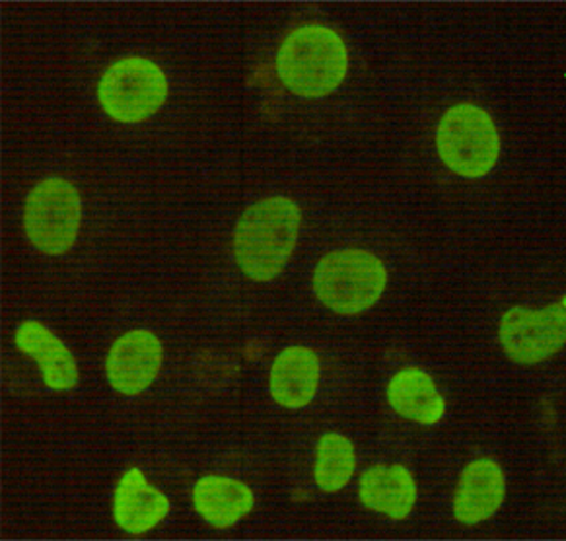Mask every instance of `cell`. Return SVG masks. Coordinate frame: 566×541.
<instances>
[{
    "mask_svg": "<svg viewBox=\"0 0 566 541\" xmlns=\"http://www.w3.org/2000/svg\"><path fill=\"white\" fill-rule=\"evenodd\" d=\"M168 76L163 66L140 55H129L107 66L97 82V102L107 117L125 125L150 119L168 100Z\"/></svg>",
    "mask_w": 566,
    "mask_h": 541,
    "instance_id": "6",
    "label": "cell"
},
{
    "mask_svg": "<svg viewBox=\"0 0 566 541\" xmlns=\"http://www.w3.org/2000/svg\"><path fill=\"white\" fill-rule=\"evenodd\" d=\"M322 381V363L316 351L292 345L276 355L269 372V392L275 404L298 412L312 404Z\"/></svg>",
    "mask_w": 566,
    "mask_h": 541,
    "instance_id": "12",
    "label": "cell"
},
{
    "mask_svg": "<svg viewBox=\"0 0 566 541\" xmlns=\"http://www.w3.org/2000/svg\"><path fill=\"white\" fill-rule=\"evenodd\" d=\"M112 512L119 530L129 535H145L168 518L171 501L146 479L143 469L129 468L115 487Z\"/></svg>",
    "mask_w": 566,
    "mask_h": 541,
    "instance_id": "11",
    "label": "cell"
},
{
    "mask_svg": "<svg viewBox=\"0 0 566 541\" xmlns=\"http://www.w3.org/2000/svg\"><path fill=\"white\" fill-rule=\"evenodd\" d=\"M191 499L195 512L217 530L240 524L255 509V495L250 485L230 476H202L193 485Z\"/></svg>",
    "mask_w": 566,
    "mask_h": 541,
    "instance_id": "14",
    "label": "cell"
},
{
    "mask_svg": "<svg viewBox=\"0 0 566 541\" xmlns=\"http://www.w3.org/2000/svg\"><path fill=\"white\" fill-rule=\"evenodd\" d=\"M356 450L350 438L340 433H325L319 438L314 464V481L324 493H340L353 481Z\"/></svg>",
    "mask_w": 566,
    "mask_h": 541,
    "instance_id": "16",
    "label": "cell"
},
{
    "mask_svg": "<svg viewBox=\"0 0 566 541\" xmlns=\"http://www.w3.org/2000/svg\"><path fill=\"white\" fill-rule=\"evenodd\" d=\"M386 287V263L373 251L358 248L325 253L312 275L316 299L340 315L368 312L380 302Z\"/></svg>",
    "mask_w": 566,
    "mask_h": 541,
    "instance_id": "3",
    "label": "cell"
},
{
    "mask_svg": "<svg viewBox=\"0 0 566 541\" xmlns=\"http://www.w3.org/2000/svg\"><path fill=\"white\" fill-rule=\"evenodd\" d=\"M350 66L339 33L322 24L300 25L284 38L276 53V74L294 96L319 100L345 82Z\"/></svg>",
    "mask_w": 566,
    "mask_h": 541,
    "instance_id": "2",
    "label": "cell"
},
{
    "mask_svg": "<svg viewBox=\"0 0 566 541\" xmlns=\"http://www.w3.org/2000/svg\"><path fill=\"white\" fill-rule=\"evenodd\" d=\"M14 345L22 355L40 364L45 388L53 392H71L81 382V371L73 351L65 341L40 320L28 318L17 325Z\"/></svg>",
    "mask_w": 566,
    "mask_h": 541,
    "instance_id": "9",
    "label": "cell"
},
{
    "mask_svg": "<svg viewBox=\"0 0 566 541\" xmlns=\"http://www.w3.org/2000/svg\"><path fill=\"white\" fill-rule=\"evenodd\" d=\"M566 299L542 310L514 306L499 323V343L512 363L539 364L565 347Z\"/></svg>",
    "mask_w": 566,
    "mask_h": 541,
    "instance_id": "7",
    "label": "cell"
},
{
    "mask_svg": "<svg viewBox=\"0 0 566 541\" xmlns=\"http://www.w3.org/2000/svg\"><path fill=\"white\" fill-rule=\"evenodd\" d=\"M302 227L298 202L286 195H271L253 202L238 219L232 253L243 275L269 283L283 273L296 250Z\"/></svg>",
    "mask_w": 566,
    "mask_h": 541,
    "instance_id": "1",
    "label": "cell"
},
{
    "mask_svg": "<svg viewBox=\"0 0 566 541\" xmlns=\"http://www.w3.org/2000/svg\"><path fill=\"white\" fill-rule=\"evenodd\" d=\"M163 341L150 330H133L114 341L106 358L107 384L122 396H140L163 368Z\"/></svg>",
    "mask_w": 566,
    "mask_h": 541,
    "instance_id": "8",
    "label": "cell"
},
{
    "mask_svg": "<svg viewBox=\"0 0 566 541\" xmlns=\"http://www.w3.org/2000/svg\"><path fill=\"white\" fill-rule=\"evenodd\" d=\"M506 501V476L493 458H478L461 471L453 495V518L463 526H478L493 518Z\"/></svg>",
    "mask_w": 566,
    "mask_h": 541,
    "instance_id": "10",
    "label": "cell"
},
{
    "mask_svg": "<svg viewBox=\"0 0 566 541\" xmlns=\"http://www.w3.org/2000/svg\"><path fill=\"white\" fill-rule=\"evenodd\" d=\"M388 404L397 415L422 427H434L444 419L446 399L429 372L409 366L396 372L388 384Z\"/></svg>",
    "mask_w": 566,
    "mask_h": 541,
    "instance_id": "15",
    "label": "cell"
},
{
    "mask_svg": "<svg viewBox=\"0 0 566 541\" xmlns=\"http://www.w3.org/2000/svg\"><path fill=\"white\" fill-rule=\"evenodd\" d=\"M434 143L442 164L460 178H486L501 158L496 123L481 105L450 107L438 122Z\"/></svg>",
    "mask_w": 566,
    "mask_h": 541,
    "instance_id": "4",
    "label": "cell"
},
{
    "mask_svg": "<svg viewBox=\"0 0 566 541\" xmlns=\"http://www.w3.org/2000/svg\"><path fill=\"white\" fill-rule=\"evenodd\" d=\"M84 202L71 179L49 176L25 197L24 232L35 250L59 258L73 250L81 235Z\"/></svg>",
    "mask_w": 566,
    "mask_h": 541,
    "instance_id": "5",
    "label": "cell"
},
{
    "mask_svg": "<svg viewBox=\"0 0 566 541\" xmlns=\"http://www.w3.org/2000/svg\"><path fill=\"white\" fill-rule=\"evenodd\" d=\"M417 499V481L403 464H378L365 469L358 479V502L365 509L386 514L394 522L411 517Z\"/></svg>",
    "mask_w": 566,
    "mask_h": 541,
    "instance_id": "13",
    "label": "cell"
}]
</instances>
